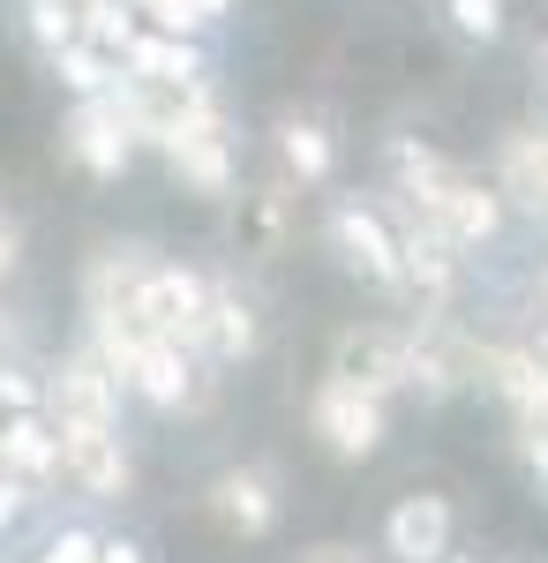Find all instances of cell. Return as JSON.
Instances as JSON below:
<instances>
[{"instance_id":"6da1fadb","label":"cell","mask_w":548,"mask_h":563,"mask_svg":"<svg viewBox=\"0 0 548 563\" xmlns=\"http://www.w3.org/2000/svg\"><path fill=\"white\" fill-rule=\"evenodd\" d=\"M391 166H398V180H406V203L428 211L451 241H459V249L496 241L504 203H496L481 180H465L459 166H443V151H428V143H414V135H398V143H391Z\"/></svg>"},{"instance_id":"7a4b0ae2","label":"cell","mask_w":548,"mask_h":563,"mask_svg":"<svg viewBox=\"0 0 548 563\" xmlns=\"http://www.w3.org/2000/svg\"><path fill=\"white\" fill-rule=\"evenodd\" d=\"M128 316L143 331L173 339V346H188V353L211 346V286L196 271H180V263H143V278L128 294Z\"/></svg>"},{"instance_id":"3957f363","label":"cell","mask_w":548,"mask_h":563,"mask_svg":"<svg viewBox=\"0 0 548 563\" xmlns=\"http://www.w3.org/2000/svg\"><path fill=\"white\" fill-rule=\"evenodd\" d=\"M308 429L324 435L331 459H369L383 443V398L346 384V376H331V384L316 390V406H308Z\"/></svg>"},{"instance_id":"277c9868","label":"cell","mask_w":548,"mask_h":563,"mask_svg":"<svg viewBox=\"0 0 548 563\" xmlns=\"http://www.w3.org/2000/svg\"><path fill=\"white\" fill-rule=\"evenodd\" d=\"M53 435H61V474L84 496H128L121 429H106V421H53Z\"/></svg>"},{"instance_id":"5b68a950","label":"cell","mask_w":548,"mask_h":563,"mask_svg":"<svg viewBox=\"0 0 548 563\" xmlns=\"http://www.w3.org/2000/svg\"><path fill=\"white\" fill-rule=\"evenodd\" d=\"M68 151H76V166L98 180H121L128 158H135V135H128V121L113 113V98L106 90H90V98H76V113H68Z\"/></svg>"},{"instance_id":"8992f818","label":"cell","mask_w":548,"mask_h":563,"mask_svg":"<svg viewBox=\"0 0 548 563\" xmlns=\"http://www.w3.org/2000/svg\"><path fill=\"white\" fill-rule=\"evenodd\" d=\"M121 384L135 390V398H151L158 413H173V406H196L204 390H196V353L173 346V339H158V331H143V346L128 353Z\"/></svg>"},{"instance_id":"52a82bcc","label":"cell","mask_w":548,"mask_h":563,"mask_svg":"<svg viewBox=\"0 0 548 563\" xmlns=\"http://www.w3.org/2000/svg\"><path fill=\"white\" fill-rule=\"evenodd\" d=\"M166 151V166L196 196H226L233 188V151H226V129H218V113H196V121H180V129L158 143Z\"/></svg>"},{"instance_id":"ba28073f","label":"cell","mask_w":548,"mask_h":563,"mask_svg":"<svg viewBox=\"0 0 548 563\" xmlns=\"http://www.w3.org/2000/svg\"><path fill=\"white\" fill-rule=\"evenodd\" d=\"M53 421H106V429H121V376L98 353L61 361V376H53Z\"/></svg>"},{"instance_id":"9c48e42d","label":"cell","mask_w":548,"mask_h":563,"mask_svg":"<svg viewBox=\"0 0 548 563\" xmlns=\"http://www.w3.org/2000/svg\"><path fill=\"white\" fill-rule=\"evenodd\" d=\"M398 263H406V286H421L428 301H451V278H459V241L436 225L428 211L406 203V225H398Z\"/></svg>"},{"instance_id":"30bf717a","label":"cell","mask_w":548,"mask_h":563,"mask_svg":"<svg viewBox=\"0 0 548 563\" xmlns=\"http://www.w3.org/2000/svg\"><path fill=\"white\" fill-rule=\"evenodd\" d=\"M331 241L353 256V271H369L376 286H406V263H398V233L383 225V211L369 203H338L331 211Z\"/></svg>"},{"instance_id":"8fae6325","label":"cell","mask_w":548,"mask_h":563,"mask_svg":"<svg viewBox=\"0 0 548 563\" xmlns=\"http://www.w3.org/2000/svg\"><path fill=\"white\" fill-rule=\"evenodd\" d=\"M0 466L23 481V488H45V481H61V435H53V421H45V406L0 413Z\"/></svg>"},{"instance_id":"7c38bea8","label":"cell","mask_w":548,"mask_h":563,"mask_svg":"<svg viewBox=\"0 0 548 563\" xmlns=\"http://www.w3.org/2000/svg\"><path fill=\"white\" fill-rule=\"evenodd\" d=\"M383 549L398 563H443L451 556V504L443 496H406L383 519Z\"/></svg>"},{"instance_id":"4fadbf2b","label":"cell","mask_w":548,"mask_h":563,"mask_svg":"<svg viewBox=\"0 0 548 563\" xmlns=\"http://www.w3.org/2000/svg\"><path fill=\"white\" fill-rule=\"evenodd\" d=\"M338 376L376 390V398L406 390V339L398 331H353V339H338Z\"/></svg>"},{"instance_id":"5bb4252c","label":"cell","mask_w":548,"mask_h":563,"mask_svg":"<svg viewBox=\"0 0 548 563\" xmlns=\"http://www.w3.org/2000/svg\"><path fill=\"white\" fill-rule=\"evenodd\" d=\"M121 68L143 76V84H196V76H211V68H204V45L173 38V31H135V38L121 45Z\"/></svg>"},{"instance_id":"9a60e30c","label":"cell","mask_w":548,"mask_h":563,"mask_svg":"<svg viewBox=\"0 0 548 563\" xmlns=\"http://www.w3.org/2000/svg\"><path fill=\"white\" fill-rule=\"evenodd\" d=\"M218 496V519L233 526L241 541H263L271 526H278V496H271V474H255V466H241V474H226L211 488Z\"/></svg>"},{"instance_id":"2e32d148","label":"cell","mask_w":548,"mask_h":563,"mask_svg":"<svg viewBox=\"0 0 548 563\" xmlns=\"http://www.w3.org/2000/svg\"><path fill=\"white\" fill-rule=\"evenodd\" d=\"M496 180L526 211H548V135H511L504 158H496Z\"/></svg>"},{"instance_id":"e0dca14e","label":"cell","mask_w":548,"mask_h":563,"mask_svg":"<svg viewBox=\"0 0 548 563\" xmlns=\"http://www.w3.org/2000/svg\"><path fill=\"white\" fill-rule=\"evenodd\" d=\"M204 353H218V361H249L255 353V308L241 294H218L211 286V346Z\"/></svg>"},{"instance_id":"ac0fdd59","label":"cell","mask_w":548,"mask_h":563,"mask_svg":"<svg viewBox=\"0 0 548 563\" xmlns=\"http://www.w3.org/2000/svg\"><path fill=\"white\" fill-rule=\"evenodd\" d=\"M135 31L143 23H135V8H121V0H76V38L98 45V53H121Z\"/></svg>"},{"instance_id":"d6986e66","label":"cell","mask_w":548,"mask_h":563,"mask_svg":"<svg viewBox=\"0 0 548 563\" xmlns=\"http://www.w3.org/2000/svg\"><path fill=\"white\" fill-rule=\"evenodd\" d=\"M53 68H61V84L76 90V98H90V90H106L113 76H121V60H113V53H98V45H84V38L61 45V53H53Z\"/></svg>"},{"instance_id":"ffe728a7","label":"cell","mask_w":548,"mask_h":563,"mask_svg":"<svg viewBox=\"0 0 548 563\" xmlns=\"http://www.w3.org/2000/svg\"><path fill=\"white\" fill-rule=\"evenodd\" d=\"M135 15H143V31H173V38H204L218 23L204 0H135Z\"/></svg>"},{"instance_id":"44dd1931","label":"cell","mask_w":548,"mask_h":563,"mask_svg":"<svg viewBox=\"0 0 548 563\" xmlns=\"http://www.w3.org/2000/svg\"><path fill=\"white\" fill-rule=\"evenodd\" d=\"M511 413H518V451H526V466H541V474H548V368H541V384L526 390Z\"/></svg>"},{"instance_id":"7402d4cb","label":"cell","mask_w":548,"mask_h":563,"mask_svg":"<svg viewBox=\"0 0 548 563\" xmlns=\"http://www.w3.org/2000/svg\"><path fill=\"white\" fill-rule=\"evenodd\" d=\"M286 166H294L300 180H324L331 174V135L316 129V121H294V129H286Z\"/></svg>"},{"instance_id":"603a6c76","label":"cell","mask_w":548,"mask_h":563,"mask_svg":"<svg viewBox=\"0 0 548 563\" xmlns=\"http://www.w3.org/2000/svg\"><path fill=\"white\" fill-rule=\"evenodd\" d=\"M31 38H39L45 60H53L61 45L76 38V8H68V0H31Z\"/></svg>"},{"instance_id":"cb8c5ba5","label":"cell","mask_w":548,"mask_h":563,"mask_svg":"<svg viewBox=\"0 0 548 563\" xmlns=\"http://www.w3.org/2000/svg\"><path fill=\"white\" fill-rule=\"evenodd\" d=\"M451 31L459 38H496L504 31V0H451Z\"/></svg>"},{"instance_id":"d4e9b609","label":"cell","mask_w":548,"mask_h":563,"mask_svg":"<svg viewBox=\"0 0 548 563\" xmlns=\"http://www.w3.org/2000/svg\"><path fill=\"white\" fill-rule=\"evenodd\" d=\"M39 563H98V533H84V526H61V533L45 541Z\"/></svg>"},{"instance_id":"484cf974","label":"cell","mask_w":548,"mask_h":563,"mask_svg":"<svg viewBox=\"0 0 548 563\" xmlns=\"http://www.w3.org/2000/svg\"><path fill=\"white\" fill-rule=\"evenodd\" d=\"M23 406H45V390L23 368H0V413H23Z\"/></svg>"},{"instance_id":"4316f807","label":"cell","mask_w":548,"mask_h":563,"mask_svg":"<svg viewBox=\"0 0 548 563\" xmlns=\"http://www.w3.org/2000/svg\"><path fill=\"white\" fill-rule=\"evenodd\" d=\"M15 256H23V233H15V218L0 211V278L15 271Z\"/></svg>"},{"instance_id":"83f0119b","label":"cell","mask_w":548,"mask_h":563,"mask_svg":"<svg viewBox=\"0 0 548 563\" xmlns=\"http://www.w3.org/2000/svg\"><path fill=\"white\" fill-rule=\"evenodd\" d=\"M98 563H143L135 541H98Z\"/></svg>"},{"instance_id":"f1b7e54d","label":"cell","mask_w":548,"mask_h":563,"mask_svg":"<svg viewBox=\"0 0 548 563\" xmlns=\"http://www.w3.org/2000/svg\"><path fill=\"white\" fill-rule=\"evenodd\" d=\"M534 323H548V263H541V278H534Z\"/></svg>"},{"instance_id":"f546056e","label":"cell","mask_w":548,"mask_h":563,"mask_svg":"<svg viewBox=\"0 0 548 563\" xmlns=\"http://www.w3.org/2000/svg\"><path fill=\"white\" fill-rule=\"evenodd\" d=\"M300 563H353L346 549H316V556H300Z\"/></svg>"},{"instance_id":"4dcf8cb0","label":"cell","mask_w":548,"mask_h":563,"mask_svg":"<svg viewBox=\"0 0 548 563\" xmlns=\"http://www.w3.org/2000/svg\"><path fill=\"white\" fill-rule=\"evenodd\" d=\"M534 361H541V368H548V323H541V339H534Z\"/></svg>"},{"instance_id":"1f68e13d","label":"cell","mask_w":548,"mask_h":563,"mask_svg":"<svg viewBox=\"0 0 548 563\" xmlns=\"http://www.w3.org/2000/svg\"><path fill=\"white\" fill-rule=\"evenodd\" d=\"M204 8H211V15H226V8H233V0H204Z\"/></svg>"},{"instance_id":"d6a6232c","label":"cell","mask_w":548,"mask_h":563,"mask_svg":"<svg viewBox=\"0 0 548 563\" xmlns=\"http://www.w3.org/2000/svg\"><path fill=\"white\" fill-rule=\"evenodd\" d=\"M68 8H76V0H68Z\"/></svg>"}]
</instances>
